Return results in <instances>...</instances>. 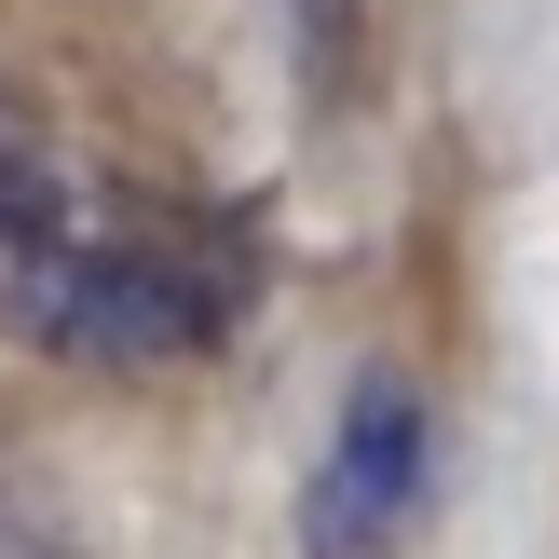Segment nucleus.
I'll list each match as a JSON object with an SVG mask.
<instances>
[{
  "instance_id": "1",
  "label": "nucleus",
  "mask_w": 559,
  "mask_h": 559,
  "mask_svg": "<svg viewBox=\"0 0 559 559\" xmlns=\"http://www.w3.org/2000/svg\"><path fill=\"white\" fill-rule=\"evenodd\" d=\"M246 314V218L96 164L0 82V342L69 369H178Z\"/></svg>"
},
{
  "instance_id": "2",
  "label": "nucleus",
  "mask_w": 559,
  "mask_h": 559,
  "mask_svg": "<svg viewBox=\"0 0 559 559\" xmlns=\"http://www.w3.org/2000/svg\"><path fill=\"white\" fill-rule=\"evenodd\" d=\"M437 478V424L409 369H355V396L328 409L314 491H300V559H396Z\"/></svg>"
},
{
  "instance_id": "3",
  "label": "nucleus",
  "mask_w": 559,
  "mask_h": 559,
  "mask_svg": "<svg viewBox=\"0 0 559 559\" xmlns=\"http://www.w3.org/2000/svg\"><path fill=\"white\" fill-rule=\"evenodd\" d=\"M300 27V82L314 96H355V69H369V0H287Z\"/></svg>"
},
{
  "instance_id": "4",
  "label": "nucleus",
  "mask_w": 559,
  "mask_h": 559,
  "mask_svg": "<svg viewBox=\"0 0 559 559\" xmlns=\"http://www.w3.org/2000/svg\"><path fill=\"white\" fill-rule=\"evenodd\" d=\"M0 559H69V546H55V533H41V519H27V506H14V491H0Z\"/></svg>"
}]
</instances>
